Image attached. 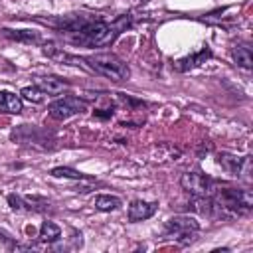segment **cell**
I'll return each instance as SVG.
<instances>
[{
  "mask_svg": "<svg viewBox=\"0 0 253 253\" xmlns=\"http://www.w3.org/2000/svg\"><path fill=\"white\" fill-rule=\"evenodd\" d=\"M121 198H117V196H109V194H99V196H95V200H93V206H95V210H99V211H115V210H119L121 208Z\"/></svg>",
  "mask_w": 253,
  "mask_h": 253,
  "instance_id": "obj_15",
  "label": "cell"
},
{
  "mask_svg": "<svg viewBox=\"0 0 253 253\" xmlns=\"http://www.w3.org/2000/svg\"><path fill=\"white\" fill-rule=\"evenodd\" d=\"M87 109V103L79 97H73V95H65V97H59L55 99L49 107H47V113L51 119L55 121H65L73 115H79Z\"/></svg>",
  "mask_w": 253,
  "mask_h": 253,
  "instance_id": "obj_5",
  "label": "cell"
},
{
  "mask_svg": "<svg viewBox=\"0 0 253 253\" xmlns=\"http://www.w3.org/2000/svg\"><path fill=\"white\" fill-rule=\"evenodd\" d=\"M211 198V213L210 217H237L247 213L253 208V196L249 190H237V188H217L210 194Z\"/></svg>",
  "mask_w": 253,
  "mask_h": 253,
  "instance_id": "obj_2",
  "label": "cell"
},
{
  "mask_svg": "<svg viewBox=\"0 0 253 253\" xmlns=\"http://www.w3.org/2000/svg\"><path fill=\"white\" fill-rule=\"evenodd\" d=\"M59 235H61L59 225H55V223L49 221V219H45V221L42 223V227H40V239H42V241H45V243H53V241L59 239Z\"/></svg>",
  "mask_w": 253,
  "mask_h": 253,
  "instance_id": "obj_16",
  "label": "cell"
},
{
  "mask_svg": "<svg viewBox=\"0 0 253 253\" xmlns=\"http://www.w3.org/2000/svg\"><path fill=\"white\" fill-rule=\"evenodd\" d=\"M42 51H43V55H47V57L53 59V61H59V63H65V65H79V67H83V69H89L83 57H77V55L67 53V51H65L63 47H59L55 42H45L43 47H42Z\"/></svg>",
  "mask_w": 253,
  "mask_h": 253,
  "instance_id": "obj_7",
  "label": "cell"
},
{
  "mask_svg": "<svg viewBox=\"0 0 253 253\" xmlns=\"http://www.w3.org/2000/svg\"><path fill=\"white\" fill-rule=\"evenodd\" d=\"M130 24H132V18L128 14H121L113 22H105L99 18H87V16H65L55 26L75 45L105 47V45H111L119 34L130 28Z\"/></svg>",
  "mask_w": 253,
  "mask_h": 253,
  "instance_id": "obj_1",
  "label": "cell"
},
{
  "mask_svg": "<svg viewBox=\"0 0 253 253\" xmlns=\"http://www.w3.org/2000/svg\"><path fill=\"white\" fill-rule=\"evenodd\" d=\"M49 174H51L53 178H71V180H85V178H87L85 174H81L79 170L69 168V166H57V168H51Z\"/></svg>",
  "mask_w": 253,
  "mask_h": 253,
  "instance_id": "obj_17",
  "label": "cell"
},
{
  "mask_svg": "<svg viewBox=\"0 0 253 253\" xmlns=\"http://www.w3.org/2000/svg\"><path fill=\"white\" fill-rule=\"evenodd\" d=\"M34 85L40 87L47 95H59L65 89H69V83L55 75H38V77H34Z\"/></svg>",
  "mask_w": 253,
  "mask_h": 253,
  "instance_id": "obj_9",
  "label": "cell"
},
{
  "mask_svg": "<svg viewBox=\"0 0 253 253\" xmlns=\"http://www.w3.org/2000/svg\"><path fill=\"white\" fill-rule=\"evenodd\" d=\"M243 160L245 158L231 154V152H217V164L231 176H239V172L243 168Z\"/></svg>",
  "mask_w": 253,
  "mask_h": 253,
  "instance_id": "obj_11",
  "label": "cell"
},
{
  "mask_svg": "<svg viewBox=\"0 0 253 253\" xmlns=\"http://www.w3.org/2000/svg\"><path fill=\"white\" fill-rule=\"evenodd\" d=\"M2 34L14 42H22V43H40V34L34 32V30H10V28H4Z\"/></svg>",
  "mask_w": 253,
  "mask_h": 253,
  "instance_id": "obj_14",
  "label": "cell"
},
{
  "mask_svg": "<svg viewBox=\"0 0 253 253\" xmlns=\"http://www.w3.org/2000/svg\"><path fill=\"white\" fill-rule=\"evenodd\" d=\"M87 67L103 77H109L113 81H126L128 75H130V69L128 65L115 53H109V51H101V53H93V55H87L83 57Z\"/></svg>",
  "mask_w": 253,
  "mask_h": 253,
  "instance_id": "obj_3",
  "label": "cell"
},
{
  "mask_svg": "<svg viewBox=\"0 0 253 253\" xmlns=\"http://www.w3.org/2000/svg\"><path fill=\"white\" fill-rule=\"evenodd\" d=\"M26 202H28V208L30 211H45L47 210V200L45 198H40V196H24Z\"/></svg>",
  "mask_w": 253,
  "mask_h": 253,
  "instance_id": "obj_19",
  "label": "cell"
},
{
  "mask_svg": "<svg viewBox=\"0 0 253 253\" xmlns=\"http://www.w3.org/2000/svg\"><path fill=\"white\" fill-rule=\"evenodd\" d=\"M8 204L14 211H30L28 208V202L24 196H18V194H8Z\"/></svg>",
  "mask_w": 253,
  "mask_h": 253,
  "instance_id": "obj_20",
  "label": "cell"
},
{
  "mask_svg": "<svg viewBox=\"0 0 253 253\" xmlns=\"http://www.w3.org/2000/svg\"><path fill=\"white\" fill-rule=\"evenodd\" d=\"M182 190H186L190 196H210L213 192V180L202 172H186L180 178Z\"/></svg>",
  "mask_w": 253,
  "mask_h": 253,
  "instance_id": "obj_6",
  "label": "cell"
},
{
  "mask_svg": "<svg viewBox=\"0 0 253 253\" xmlns=\"http://www.w3.org/2000/svg\"><path fill=\"white\" fill-rule=\"evenodd\" d=\"M113 113H115V111H113V105L107 107V109H95V111H93V115L99 117V119H109V117H113Z\"/></svg>",
  "mask_w": 253,
  "mask_h": 253,
  "instance_id": "obj_21",
  "label": "cell"
},
{
  "mask_svg": "<svg viewBox=\"0 0 253 253\" xmlns=\"http://www.w3.org/2000/svg\"><path fill=\"white\" fill-rule=\"evenodd\" d=\"M231 55H233V61L239 67H243V69H251L253 67V53H251V47L247 43L233 45L231 47Z\"/></svg>",
  "mask_w": 253,
  "mask_h": 253,
  "instance_id": "obj_13",
  "label": "cell"
},
{
  "mask_svg": "<svg viewBox=\"0 0 253 253\" xmlns=\"http://www.w3.org/2000/svg\"><path fill=\"white\" fill-rule=\"evenodd\" d=\"M200 231V223L190 215H174L164 223V235L172 237L180 245H190Z\"/></svg>",
  "mask_w": 253,
  "mask_h": 253,
  "instance_id": "obj_4",
  "label": "cell"
},
{
  "mask_svg": "<svg viewBox=\"0 0 253 253\" xmlns=\"http://www.w3.org/2000/svg\"><path fill=\"white\" fill-rule=\"evenodd\" d=\"M0 239H2L4 243H12V237H10L6 231H2V229H0Z\"/></svg>",
  "mask_w": 253,
  "mask_h": 253,
  "instance_id": "obj_22",
  "label": "cell"
},
{
  "mask_svg": "<svg viewBox=\"0 0 253 253\" xmlns=\"http://www.w3.org/2000/svg\"><path fill=\"white\" fill-rule=\"evenodd\" d=\"M20 95L26 99V101H30V103H42L43 101V91L40 89V87H36V85H32V87H24L22 91H20Z\"/></svg>",
  "mask_w": 253,
  "mask_h": 253,
  "instance_id": "obj_18",
  "label": "cell"
},
{
  "mask_svg": "<svg viewBox=\"0 0 253 253\" xmlns=\"http://www.w3.org/2000/svg\"><path fill=\"white\" fill-rule=\"evenodd\" d=\"M158 204L156 202H144V200H132L128 206V221H142L156 213Z\"/></svg>",
  "mask_w": 253,
  "mask_h": 253,
  "instance_id": "obj_8",
  "label": "cell"
},
{
  "mask_svg": "<svg viewBox=\"0 0 253 253\" xmlns=\"http://www.w3.org/2000/svg\"><path fill=\"white\" fill-rule=\"evenodd\" d=\"M210 57H211V49H210V47H202L200 51H196V53H192V55H186V57L174 61V67H176V71L186 73V71H190V69H194V67L206 63Z\"/></svg>",
  "mask_w": 253,
  "mask_h": 253,
  "instance_id": "obj_10",
  "label": "cell"
},
{
  "mask_svg": "<svg viewBox=\"0 0 253 253\" xmlns=\"http://www.w3.org/2000/svg\"><path fill=\"white\" fill-rule=\"evenodd\" d=\"M24 111L22 99L16 93L10 91H0V113H10V115H20Z\"/></svg>",
  "mask_w": 253,
  "mask_h": 253,
  "instance_id": "obj_12",
  "label": "cell"
}]
</instances>
